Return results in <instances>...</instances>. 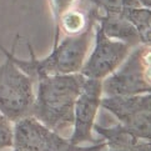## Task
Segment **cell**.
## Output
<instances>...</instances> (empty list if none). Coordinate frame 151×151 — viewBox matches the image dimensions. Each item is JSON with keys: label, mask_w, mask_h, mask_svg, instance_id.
I'll return each instance as SVG.
<instances>
[{"label": "cell", "mask_w": 151, "mask_h": 151, "mask_svg": "<svg viewBox=\"0 0 151 151\" xmlns=\"http://www.w3.org/2000/svg\"><path fill=\"white\" fill-rule=\"evenodd\" d=\"M85 79L80 73L47 75L37 79L30 116L61 135L70 131L74 121L75 102Z\"/></svg>", "instance_id": "1"}, {"label": "cell", "mask_w": 151, "mask_h": 151, "mask_svg": "<svg viewBox=\"0 0 151 151\" xmlns=\"http://www.w3.org/2000/svg\"><path fill=\"white\" fill-rule=\"evenodd\" d=\"M95 13V8H93L88 14H84L80 10L71 8L65 12L59 20L55 23V35H60V30H64L66 35H76L80 34L88 28Z\"/></svg>", "instance_id": "10"}, {"label": "cell", "mask_w": 151, "mask_h": 151, "mask_svg": "<svg viewBox=\"0 0 151 151\" xmlns=\"http://www.w3.org/2000/svg\"><path fill=\"white\" fill-rule=\"evenodd\" d=\"M139 3L141 4V6L150 8L151 9V0H139Z\"/></svg>", "instance_id": "14"}, {"label": "cell", "mask_w": 151, "mask_h": 151, "mask_svg": "<svg viewBox=\"0 0 151 151\" xmlns=\"http://www.w3.org/2000/svg\"><path fill=\"white\" fill-rule=\"evenodd\" d=\"M101 107L135 137L151 141V93L131 96H104Z\"/></svg>", "instance_id": "6"}, {"label": "cell", "mask_w": 151, "mask_h": 151, "mask_svg": "<svg viewBox=\"0 0 151 151\" xmlns=\"http://www.w3.org/2000/svg\"><path fill=\"white\" fill-rule=\"evenodd\" d=\"M74 4H75V0H50V5H51L55 23L64 13L68 12L69 9L74 8Z\"/></svg>", "instance_id": "13"}, {"label": "cell", "mask_w": 151, "mask_h": 151, "mask_svg": "<svg viewBox=\"0 0 151 151\" xmlns=\"http://www.w3.org/2000/svg\"><path fill=\"white\" fill-rule=\"evenodd\" d=\"M13 147L19 151H102V140L93 145H75L33 116L13 124Z\"/></svg>", "instance_id": "5"}, {"label": "cell", "mask_w": 151, "mask_h": 151, "mask_svg": "<svg viewBox=\"0 0 151 151\" xmlns=\"http://www.w3.org/2000/svg\"><path fill=\"white\" fill-rule=\"evenodd\" d=\"M95 8V6H94ZM96 8L94 17L89 23L88 28L80 34L76 35H66L61 41L54 40L52 50L46 58L37 59L34 54L33 47L29 45L30 59L17 58L15 55V46L18 42V37L15 40L13 49L10 50L13 61L29 75L36 83L37 79L47 75H63V74H76L80 73L84 63L88 58L90 46L93 44L95 36V26H96Z\"/></svg>", "instance_id": "2"}, {"label": "cell", "mask_w": 151, "mask_h": 151, "mask_svg": "<svg viewBox=\"0 0 151 151\" xmlns=\"http://www.w3.org/2000/svg\"><path fill=\"white\" fill-rule=\"evenodd\" d=\"M151 93V46H134L111 75L102 80L105 96H131Z\"/></svg>", "instance_id": "4"}, {"label": "cell", "mask_w": 151, "mask_h": 151, "mask_svg": "<svg viewBox=\"0 0 151 151\" xmlns=\"http://www.w3.org/2000/svg\"><path fill=\"white\" fill-rule=\"evenodd\" d=\"M13 149V122L0 114V151Z\"/></svg>", "instance_id": "12"}, {"label": "cell", "mask_w": 151, "mask_h": 151, "mask_svg": "<svg viewBox=\"0 0 151 151\" xmlns=\"http://www.w3.org/2000/svg\"><path fill=\"white\" fill-rule=\"evenodd\" d=\"M121 12L136 30L140 44L151 46V9L140 5L135 8H124Z\"/></svg>", "instance_id": "11"}, {"label": "cell", "mask_w": 151, "mask_h": 151, "mask_svg": "<svg viewBox=\"0 0 151 151\" xmlns=\"http://www.w3.org/2000/svg\"><path fill=\"white\" fill-rule=\"evenodd\" d=\"M94 132L102 137L101 140L105 145L102 151H151V141L135 137L119 122L112 126L95 124Z\"/></svg>", "instance_id": "9"}, {"label": "cell", "mask_w": 151, "mask_h": 151, "mask_svg": "<svg viewBox=\"0 0 151 151\" xmlns=\"http://www.w3.org/2000/svg\"><path fill=\"white\" fill-rule=\"evenodd\" d=\"M5 61L0 64V114L10 122L31 115L35 81L13 61L10 51L0 45Z\"/></svg>", "instance_id": "3"}, {"label": "cell", "mask_w": 151, "mask_h": 151, "mask_svg": "<svg viewBox=\"0 0 151 151\" xmlns=\"http://www.w3.org/2000/svg\"><path fill=\"white\" fill-rule=\"evenodd\" d=\"M102 80L85 79L83 89L75 102L74 121L71 135L69 140L75 145L98 144L101 140H95L94 126L98 111L101 107Z\"/></svg>", "instance_id": "8"}, {"label": "cell", "mask_w": 151, "mask_h": 151, "mask_svg": "<svg viewBox=\"0 0 151 151\" xmlns=\"http://www.w3.org/2000/svg\"><path fill=\"white\" fill-rule=\"evenodd\" d=\"M10 151H19V150H17V149H14V147H13V149H10Z\"/></svg>", "instance_id": "15"}, {"label": "cell", "mask_w": 151, "mask_h": 151, "mask_svg": "<svg viewBox=\"0 0 151 151\" xmlns=\"http://www.w3.org/2000/svg\"><path fill=\"white\" fill-rule=\"evenodd\" d=\"M94 42V49L88 54L80 70V74L86 79L104 80L121 65L132 49L125 42L106 36L98 23L95 26Z\"/></svg>", "instance_id": "7"}]
</instances>
